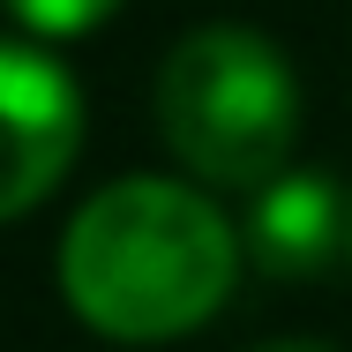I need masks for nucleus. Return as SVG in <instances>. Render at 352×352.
<instances>
[{
	"label": "nucleus",
	"instance_id": "f03ea898",
	"mask_svg": "<svg viewBox=\"0 0 352 352\" xmlns=\"http://www.w3.org/2000/svg\"><path fill=\"white\" fill-rule=\"evenodd\" d=\"M157 135L203 188H263L300 142V75L255 23H203L157 68Z\"/></svg>",
	"mask_w": 352,
	"mask_h": 352
},
{
	"label": "nucleus",
	"instance_id": "39448f33",
	"mask_svg": "<svg viewBox=\"0 0 352 352\" xmlns=\"http://www.w3.org/2000/svg\"><path fill=\"white\" fill-rule=\"evenodd\" d=\"M8 15H15V30H30V38H90L98 23H113L128 0H0Z\"/></svg>",
	"mask_w": 352,
	"mask_h": 352
},
{
	"label": "nucleus",
	"instance_id": "423d86ee",
	"mask_svg": "<svg viewBox=\"0 0 352 352\" xmlns=\"http://www.w3.org/2000/svg\"><path fill=\"white\" fill-rule=\"evenodd\" d=\"M255 352H338V345H315V338H270V345H255Z\"/></svg>",
	"mask_w": 352,
	"mask_h": 352
},
{
	"label": "nucleus",
	"instance_id": "20e7f679",
	"mask_svg": "<svg viewBox=\"0 0 352 352\" xmlns=\"http://www.w3.org/2000/svg\"><path fill=\"white\" fill-rule=\"evenodd\" d=\"M345 232H352V195L330 173L285 165L263 188H248L240 240H248V263L270 278H322L345 255Z\"/></svg>",
	"mask_w": 352,
	"mask_h": 352
},
{
	"label": "nucleus",
	"instance_id": "0eeeda50",
	"mask_svg": "<svg viewBox=\"0 0 352 352\" xmlns=\"http://www.w3.org/2000/svg\"><path fill=\"white\" fill-rule=\"evenodd\" d=\"M345 255H352V232H345Z\"/></svg>",
	"mask_w": 352,
	"mask_h": 352
},
{
	"label": "nucleus",
	"instance_id": "f257e3e1",
	"mask_svg": "<svg viewBox=\"0 0 352 352\" xmlns=\"http://www.w3.org/2000/svg\"><path fill=\"white\" fill-rule=\"evenodd\" d=\"M248 263L240 225L195 180L128 173L98 188L60 232V292L75 322L113 345H165L203 330Z\"/></svg>",
	"mask_w": 352,
	"mask_h": 352
},
{
	"label": "nucleus",
	"instance_id": "7ed1b4c3",
	"mask_svg": "<svg viewBox=\"0 0 352 352\" xmlns=\"http://www.w3.org/2000/svg\"><path fill=\"white\" fill-rule=\"evenodd\" d=\"M82 150V90L45 38H0V225L30 217Z\"/></svg>",
	"mask_w": 352,
	"mask_h": 352
}]
</instances>
